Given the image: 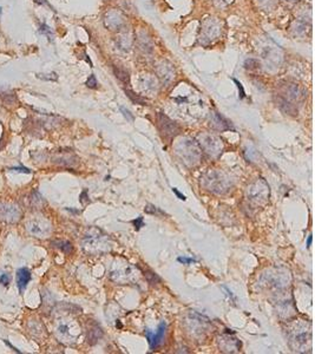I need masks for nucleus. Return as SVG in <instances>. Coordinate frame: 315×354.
<instances>
[{
	"label": "nucleus",
	"instance_id": "nucleus-21",
	"mask_svg": "<svg viewBox=\"0 0 315 354\" xmlns=\"http://www.w3.org/2000/svg\"><path fill=\"white\" fill-rule=\"evenodd\" d=\"M37 78H39V79H44V80H57L58 79V76H57V73H54V72H52V73H48V74H44V73H37Z\"/></svg>",
	"mask_w": 315,
	"mask_h": 354
},
{
	"label": "nucleus",
	"instance_id": "nucleus-34",
	"mask_svg": "<svg viewBox=\"0 0 315 354\" xmlns=\"http://www.w3.org/2000/svg\"><path fill=\"white\" fill-rule=\"evenodd\" d=\"M312 239H313V237H312V235H309L308 239H307V247L308 248L312 246Z\"/></svg>",
	"mask_w": 315,
	"mask_h": 354
},
{
	"label": "nucleus",
	"instance_id": "nucleus-35",
	"mask_svg": "<svg viewBox=\"0 0 315 354\" xmlns=\"http://www.w3.org/2000/svg\"><path fill=\"white\" fill-rule=\"evenodd\" d=\"M0 14H1V7H0Z\"/></svg>",
	"mask_w": 315,
	"mask_h": 354
},
{
	"label": "nucleus",
	"instance_id": "nucleus-13",
	"mask_svg": "<svg viewBox=\"0 0 315 354\" xmlns=\"http://www.w3.org/2000/svg\"><path fill=\"white\" fill-rule=\"evenodd\" d=\"M211 124L213 127H216L217 130H226V129H230V125H229V122L224 117H222L220 114L217 112H214L213 114V118H211Z\"/></svg>",
	"mask_w": 315,
	"mask_h": 354
},
{
	"label": "nucleus",
	"instance_id": "nucleus-17",
	"mask_svg": "<svg viewBox=\"0 0 315 354\" xmlns=\"http://www.w3.org/2000/svg\"><path fill=\"white\" fill-rule=\"evenodd\" d=\"M53 246L60 249L65 254H70L72 252V244L68 241H57V242H53Z\"/></svg>",
	"mask_w": 315,
	"mask_h": 354
},
{
	"label": "nucleus",
	"instance_id": "nucleus-23",
	"mask_svg": "<svg viewBox=\"0 0 315 354\" xmlns=\"http://www.w3.org/2000/svg\"><path fill=\"white\" fill-rule=\"evenodd\" d=\"M145 211L147 213H149V214H161V215H165V213L164 211H162L161 209H158V208L154 207V206H147V208H145Z\"/></svg>",
	"mask_w": 315,
	"mask_h": 354
},
{
	"label": "nucleus",
	"instance_id": "nucleus-16",
	"mask_svg": "<svg viewBox=\"0 0 315 354\" xmlns=\"http://www.w3.org/2000/svg\"><path fill=\"white\" fill-rule=\"evenodd\" d=\"M138 45L145 52H151L152 51V43L144 33H141V35L138 37Z\"/></svg>",
	"mask_w": 315,
	"mask_h": 354
},
{
	"label": "nucleus",
	"instance_id": "nucleus-26",
	"mask_svg": "<svg viewBox=\"0 0 315 354\" xmlns=\"http://www.w3.org/2000/svg\"><path fill=\"white\" fill-rule=\"evenodd\" d=\"M233 80H234V83L237 85V89H238V92H240V98H244L246 97V92H244V89H243V85H242L241 83L238 81L237 79H235V78H233Z\"/></svg>",
	"mask_w": 315,
	"mask_h": 354
},
{
	"label": "nucleus",
	"instance_id": "nucleus-5",
	"mask_svg": "<svg viewBox=\"0 0 315 354\" xmlns=\"http://www.w3.org/2000/svg\"><path fill=\"white\" fill-rule=\"evenodd\" d=\"M221 33V25L214 19H208L204 21L202 27L201 33V43L208 44L213 40L217 39V37Z\"/></svg>",
	"mask_w": 315,
	"mask_h": 354
},
{
	"label": "nucleus",
	"instance_id": "nucleus-11",
	"mask_svg": "<svg viewBox=\"0 0 315 354\" xmlns=\"http://www.w3.org/2000/svg\"><path fill=\"white\" fill-rule=\"evenodd\" d=\"M157 74L164 83H169L170 80L175 77L174 69L171 67V65H169L167 63H162L161 65H158L157 67Z\"/></svg>",
	"mask_w": 315,
	"mask_h": 354
},
{
	"label": "nucleus",
	"instance_id": "nucleus-2",
	"mask_svg": "<svg viewBox=\"0 0 315 354\" xmlns=\"http://www.w3.org/2000/svg\"><path fill=\"white\" fill-rule=\"evenodd\" d=\"M203 181H204L205 188L213 193H216V194H224L228 191L229 187H230L228 178L223 177V174L218 173V171H213V173L210 171L203 178Z\"/></svg>",
	"mask_w": 315,
	"mask_h": 354
},
{
	"label": "nucleus",
	"instance_id": "nucleus-14",
	"mask_svg": "<svg viewBox=\"0 0 315 354\" xmlns=\"http://www.w3.org/2000/svg\"><path fill=\"white\" fill-rule=\"evenodd\" d=\"M123 24V19L121 18L119 13L117 12H110L106 15V25L111 28H119Z\"/></svg>",
	"mask_w": 315,
	"mask_h": 354
},
{
	"label": "nucleus",
	"instance_id": "nucleus-25",
	"mask_svg": "<svg viewBox=\"0 0 315 354\" xmlns=\"http://www.w3.org/2000/svg\"><path fill=\"white\" fill-rule=\"evenodd\" d=\"M132 223H134L136 230H139L142 227H144V221H143V217H142V216H139V217H137L136 220L132 221Z\"/></svg>",
	"mask_w": 315,
	"mask_h": 354
},
{
	"label": "nucleus",
	"instance_id": "nucleus-7",
	"mask_svg": "<svg viewBox=\"0 0 315 354\" xmlns=\"http://www.w3.org/2000/svg\"><path fill=\"white\" fill-rule=\"evenodd\" d=\"M158 125L164 137H174L180 132V127L177 123L162 114L158 115Z\"/></svg>",
	"mask_w": 315,
	"mask_h": 354
},
{
	"label": "nucleus",
	"instance_id": "nucleus-33",
	"mask_svg": "<svg viewBox=\"0 0 315 354\" xmlns=\"http://www.w3.org/2000/svg\"><path fill=\"white\" fill-rule=\"evenodd\" d=\"M33 1L35 4H38V5H48L46 0H33Z\"/></svg>",
	"mask_w": 315,
	"mask_h": 354
},
{
	"label": "nucleus",
	"instance_id": "nucleus-32",
	"mask_svg": "<svg viewBox=\"0 0 315 354\" xmlns=\"http://www.w3.org/2000/svg\"><path fill=\"white\" fill-rule=\"evenodd\" d=\"M172 193H175V195H176V196H177L180 200H182V201L187 200V197H185V196H184L183 194H181V193L178 191V189H177V188H172Z\"/></svg>",
	"mask_w": 315,
	"mask_h": 354
},
{
	"label": "nucleus",
	"instance_id": "nucleus-10",
	"mask_svg": "<svg viewBox=\"0 0 315 354\" xmlns=\"http://www.w3.org/2000/svg\"><path fill=\"white\" fill-rule=\"evenodd\" d=\"M30 280H31V272L27 268H19L17 270V286L20 293L25 290Z\"/></svg>",
	"mask_w": 315,
	"mask_h": 354
},
{
	"label": "nucleus",
	"instance_id": "nucleus-1",
	"mask_svg": "<svg viewBox=\"0 0 315 354\" xmlns=\"http://www.w3.org/2000/svg\"><path fill=\"white\" fill-rule=\"evenodd\" d=\"M107 240L109 237L103 234L102 230L91 228L84 236L83 248L89 254H99L102 252L107 250Z\"/></svg>",
	"mask_w": 315,
	"mask_h": 354
},
{
	"label": "nucleus",
	"instance_id": "nucleus-12",
	"mask_svg": "<svg viewBox=\"0 0 315 354\" xmlns=\"http://www.w3.org/2000/svg\"><path fill=\"white\" fill-rule=\"evenodd\" d=\"M165 329H167V325H165V322H162L161 325L158 326L157 332L152 334V338H151V340H150V342H149L151 349H155L156 347H158V346H160V344L162 342L163 338H164V334H165Z\"/></svg>",
	"mask_w": 315,
	"mask_h": 354
},
{
	"label": "nucleus",
	"instance_id": "nucleus-9",
	"mask_svg": "<svg viewBox=\"0 0 315 354\" xmlns=\"http://www.w3.org/2000/svg\"><path fill=\"white\" fill-rule=\"evenodd\" d=\"M53 163L64 167H74L78 163V157L70 151H60L53 156Z\"/></svg>",
	"mask_w": 315,
	"mask_h": 354
},
{
	"label": "nucleus",
	"instance_id": "nucleus-30",
	"mask_svg": "<svg viewBox=\"0 0 315 354\" xmlns=\"http://www.w3.org/2000/svg\"><path fill=\"white\" fill-rule=\"evenodd\" d=\"M11 171H18V173H25V174H30L31 170L26 169V168H10Z\"/></svg>",
	"mask_w": 315,
	"mask_h": 354
},
{
	"label": "nucleus",
	"instance_id": "nucleus-22",
	"mask_svg": "<svg viewBox=\"0 0 315 354\" xmlns=\"http://www.w3.org/2000/svg\"><path fill=\"white\" fill-rule=\"evenodd\" d=\"M39 32H40L41 34H45V35H47L50 39L52 38V31H51V28L47 26L46 24H41L40 25V28H39Z\"/></svg>",
	"mask_w": 315,
	"mask_h": 354
},
{
	"label": "nucleus",
	"instance_id": "nucleus-15",
	"mask_svg": "<svg viewBox=\"0 0 315 354\" xmlns=\"http://www.w3.org/2000/svg\"><path fill=\"white\" fill-rule=\"evenodd\" d=\"M114 72L116 78L121 80L122 83L124 84H129L130 83V77H129V72L127 70H125L124 67L122 66H114Z\"/></svg>",
	"mask_w": 315,
	"mask_h": 354
},
{
	"label": "nucleus",
	"instance_id": "nucleus-8",
	"mask_svg": "<svg viewBox=\"0 0 315 354\" xmlns=\"http://www.w3.org/2000/svg\"><path fill=\"white\" fill-rule=\"evenodd\" d=\"M201 147L210 155H217L222 150V140L213 135L201 136Z\"/></svg>",
	"mask_w": 315,
	"mask_h": 354
},
{
	"label": "nucleus",
	"instance_id": "nucleus-29",
	"mask_svg": "<svg viewBox=\"0 0 315 354\" xmlns=\"http://www.w3.org/2000/svg\"><path fill=\"white\" fill-rule=\"evenodd\" d=\"M31 201H32V203H33V202H35V203H34V206H38V204H39V202H43V198H41V196L39 195V193L34 191L33 196H32V198H31Z\"/></svg>",
	"mask_w": 315,
	"mask_h": 354
},
{
	"label": "nucleus",
	"instance_id": "nucleus-27",
	"mask_svg": "<svg viewBox=\"0 0 315 354\" xmlns=\"http://www.w3.org/2000/svg\"><path fill=\"white\" fill-rule=\"evenodd\" d=\"M178 260V262H181V263H184V264H190V263H196L197 261L195 260V259H191V257H185V256H183V257H178L177 259Z\"/></svg>",
	"mask_w": 315,
	"mask_h": 354
},
{
	"label": "nucleus",
	"instance_id": "nucleus-3",
	"mask_svg": "<svg viewBox=\"0 0 315 354\" xmlns=\"http://www.w3.org/2000/svg\"><path fill=\"white\" fill-rule=\"evenodd\" d=\"M248 198L254 203H264L269 197V185L263 178H257L247 189Z\"/></svg>",
	"mask_w": 315,
	"mask_h": 354
},
{
	"label": "nucleus",
	"instance_id": "nucleus-20",
	"mask_svg": "<svg viewBox=\"0 0 315 354\" xmlns=\"http://www.w3.org/2000/svg\"><path fill=\"white\" fill-rule=\"evenodd\" d=\"M244 67L249 69V70H254V69L260 67V63H259V60L256 59H247L246 63H244Z\"/></svg>",
	"mask_w": 315,
	"mask_h": 354
},
{
	"label": "nucleus",
	"instance_id": "nucleus-4",
	"mask_svg": "<svg viewBox=\"0 0 315 354\" xmlns=\"http://www.w3.org/2000/svg\"><path fill=\"white\" fill-rule=\"evenodd\" d=\"M26 228L30 234L33 235L34 237H39V239H44L47 235H50L51 229H52L51 224L47 221L41 220V219H33L30 222H27Z\"/></svg>",
	"mask_w": 315,
	"mask_h": 354
},
{
	"label": "nucleus",
	"instance_id": "nucleus-31",
	"mask_svg": "<svg viewBox=\"0 0 315 354\" xmlns=\"http://www.w3.org/2000/svg\"><path fill=\"white\" fill-rule=\"evenodd\" d=\"M121 110H122V112L124 114V116L126 117L127 119H129V120H134V116L130 114V111H129V110H126L125 107H121Z\"/></svg>",
	"mask_w": 315,
	"mask_h": 354
},
{
	"label": "nucleus",
	"instance_id": "nucleus-6",
	"mask_svg": "<svg viewBox=\"0 0 315 354\" xmlns=\"http://www.w3.org/2000/svg\"><path fill=\"white\" fill-rule=\"evenodd\" d=\"M20 209L11 203H0V220L14 223L20 219Z\"/></svg>",
	"mask_w": 315,
	"mask_h": 354
},
{
	"label": "nucleus",
	"instance_id": "nucleus-18",
	"mask_svg": "<svg viewBox=\"0 0 315 354\" xmlns=\"http://www.w3.org/2000/svg\"><path fill=\"white\" fill-rule=\"evenodd\" d=\"M125 94H126V96L130 98V99L132 100V102H135L136 104H142V105H147V100L143 99L142 97H139V96H137L136 94H134L132 91H130V90H125Z\"/></svg>",
	"mask_w": 315,
	"mask_h": 354
},
{
	"label": "nucleus",
	"instance_id": "nucleus-28",
	"mask_svg": "<svg viewBox=\"0 0 315 354\" xmlns=\"http://www.w3.org/2000/svg\"><path fill=\"white\" fill-rule=\"evenodd\" d=\"M11 281V276L8 274H1L0 275V283H2L4 286H7Z\"/></svg>",
	"mask_w": 315,
	"mask_h": 354
},
{
	"label": "nucleus",
	"instance_id": "nucleus-19",
	"mask_svg": "<svg viewBox=\"0 0 315 354\" xmlns=\"http://www.w3.org/2000/svg\"><path fill=\"white\" fill-rule=\"evenodd\" d=\"M89 334H92V335H93V336H91V338L89 339L91 344H93V342H96V341H97V340H98V339H99V338H101L103 333H102V329H101V328L96 327V328H92L91 331H89Z\"/></svg>",
	"mask_w": 315,
	"mask_h": 354
},
{
	"label": "nucleus",
	"instance_id": "nucleus-24",
	"mask_svg": "<svg viewBox=\"0 0 315 354\" xmlns=\"http://www.w3.org/2000/svg\"><path fill=\"white\" fill-rule=\"evenodd\" d=\"M97 85H98V83H97L96 77H94L93 74H91V76L89 77V79L86 80V86L90 87V89H96Z\"/></svg>",
	"mask_w": 315,
	"mask_h": 354
}]
</instances>
